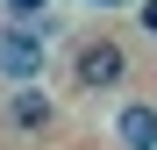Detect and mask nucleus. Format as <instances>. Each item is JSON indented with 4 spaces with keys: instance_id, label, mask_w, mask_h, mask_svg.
I'll use <instances>...</instances> for the list:
<instances>
[{
    "instance_id": "f257e3e1",
    "label": "nucleus",
    "mask_w": 157,
    "mask_h": 150,
    "mask_svg": "<svg viewBox=\"0 0 157 150\" xmlns=\"http://www.w3.org/2000/svg\"><path fill=\"white\" fill-rule=\"evenodd\" d=\"M71 86L78 93H121L128 86V43L121 36H107V29H93V36H78L71 43Z\"/></svg>"
},
{
    "instance_id": "f03ea898",
    "label": "nucleus",
    "mask_w": 157,
    "mask_h": 150,
    "mask_svg": "<svg viewBox=\"0 0 157 150\" xmlns=\"http://www.w3.org/2000/svg\"><path fill=\"white\" fill-rule=\"evenodd\" d=\"M50 21H0V79L21 86V79H43L50 64Z\"/></svg>"
},
{
    "instance_id": "7ed1b4c3",
    "label": "nucleus",
    "mask_w": 157,
    "mask_h": 150,
    "mask_svg": "<svg viewBox=\"0 0 157 150\" xmlns=\"http://www.w3.org/2000/svg\"><path fill=\"white\" fill-rule=\"evenodd\" d=\"M7 129L14 136H50V129H57V100L43 93V79L7 86Z\"/></svg>"
},
{
    "instance_id": "20e7f679",
    "label": "nucleus",
    "mask_w": 157,
    "mask_h": 150,
    "mask_svg": "<svg viewBox=\"0 0 157 150\" xmlns=\"http://www.w3.org/2000/svg\"><path fill=\"white\" fill-rule=\"evenodd\" d=\"M114 143L121 150H157V100H121L114 107Z\"/></svg>"
},
{
    "instance_id": "39448f33",
    "label": "nucleus",
    "mask_w": 157,
    "mask_h": 150,
    "mask_svg": "<svg viewBox=\"0 0 157 150\" xmlns=\"http://www.w3.org/2000/svg\"><path fill=\"white\" fill-rule=\"evenodd\" d=\"M50 0H7V21H43Z\"/></svg>"
},
{
    "instance_id": "423d86ee",
    "label": "nucleus",
    "mask_w": 157,
    "mask_h": 150,
    "mask_svg": "<svg viewBox=\"0 0 157 150\" xmlns=\"http://www.w3.org/2000/svg\"><path fill=\"white\" fill-rule=\"evenodd\" d=\"M143 29H150V36H157V0H143Z\"/></svg>"
}]
</instances>
